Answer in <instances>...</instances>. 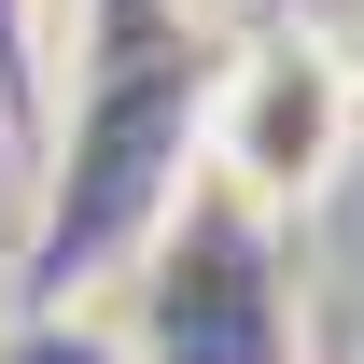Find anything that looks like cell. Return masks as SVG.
<instances>
[{
    "instance_id": "277c9868",
    "label": "cell",
    "mask_w": 364,
    "mask_h": 364,
    "mask_svg": "<svg viewBox=\"0 0 364 364\" xmlns=\"http://www.w3.org/2000/svg\"><path fill=\"white\" fill-rule=\"evenodd\" d=\"M0 364H140V336L98 294H14L0 309Z\"/></svg>"
},
{
    "instance_id": "5b68a950",
    "label": "cell",
    "mask_w": 364,
    "mask_h": 364,
    "mask_svg": "<svg viewBox=\"0 0 364 364\" xmlns=\"http://www.w3.org/2000/svg\"><path fill=\"white\" fill-rule=\"evenodd\" d=\"M43 28L56 0H0V140L43 168V127H56V85H43Z\"/></svg>"
},
{
    "instance_id": "6da1fadb",
    "label": "cell",
    "mask_w": 364,
    "mask_h": 364,
    "mask_svg": "<svg viewBox=\"0 0 364 364\" xmlns=\"http://www.w3.org/2000/svg\"><path fill=\"white\" fill-rule=\"evenodd\" d=\"M210 70H225V43L182 0H85V56H70V98H56V127H43L28 238H14V280L28 294L127 280V252L154 238V210L196 182Z\"/></svg>"
},
{
    "instance_id": "3957f363",
    "label": "cell",
    "mask_w": 364,
    "mask_h": 364,
    "mask_svg": "<svg viewBox=\"0 0 364 364\" xmlns=\"http://www.w3.org/2000/svg\"><path fill=\"white\" fill-rule=\"evenodd\" d=\"M350 140H364V43H336L309 14L225 43V70H210V140H196L210 182H238L280 225H309L322 196H336V168H350Z\"/></svg>"
},
{
    "instance_id": "8992f818",
    "label": "cell",
    "mask_w": 364,
    "mask_h": 364,
    "mask_svg": "<svg viewBox=\"0 0 364 364\" xmlns=\"http://www.w3.org/2000/svg\"><path fill=\"white\" fill-rule=\"evenodd\" d=\"M0 154H14V140H0Z\"/></svg>"
},
{
    "instance_id": "7a4b0ae2",
    "label": "cell",
    "mask_w": 364,
    "mask_h": 364,
    "mask_svg": "<svg viewBox=\"0 0 364 364\" xmlns=\"http://www.w3.org/2000/svg\"><path fill=\"white\" fill-rule=\"evenodd\" d=\"M127 336L140 364H309V252L238 182H182L154 238L127 252Z\"/></svg>"
}]
</instances>
